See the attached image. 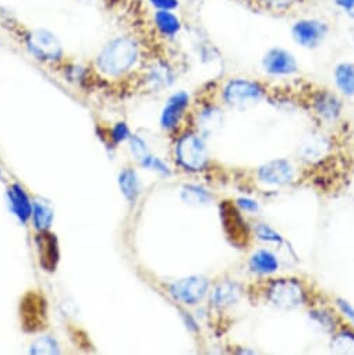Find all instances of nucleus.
<instances>
[{"label":"nucleus","instance_id":"nucleus-1","mask_svg":"<svg viewBox=\"0 0 354 355\" xmlns=\"http://www.w3.org/2000/svg\"><path fill=\"white\" fill-rule=\"evenodd\" d=\"M141 45L133 35H116L98 52L94 60L95 71L106 80H121L140 63Z\"/></svg>","mask_w":354,"mask_h":355},{"label":"nucleus","instance_id":"nucleus-2","mask_svg":"<svg viewBox=\"0 0 354 355\" xmlns=\"http://www.w3.org/2000/svg\"><path fill=\"white\" fill-rule=\"evenodd\" d=\"M23 42L30 55L44 64L59 66L65 62L63 44L51 30L30 28L23 33Z\"/></svg>","mask_w":354,"mask_h":355},{"label":"nucleus","instance_id":"nucleus-3","mask_svg":"<svg viewBox=\"0 0 354 355\" xmlns=\"http://www.w3.org/2000/svg\"><path fill=\"white\" fill-rule=\"evenodd\" d=\"M176 157L179 163L192 171H199L208 162V150L201 137L186 134L176 144Z\"/></svg>","mask_w":354,"mask_h":355},{"label":"nucleus","instance_id":"nucleus-4","mask_svg":"<svg viewBox=\"0 0 354 355\" xmlns=\"http://www.w3.org/2000/svg\"><path fill=\"white\" fill-rule=\"evenodd\" d=\"M265 91L260 83L236 78L230 80L224 88V101L233 107H243L248 103H255L264 96Z\"/></svg>","mask_w":354,"mask_h":355},{"label":"nucleus","instance_id":"nucleus-5","mask_svg":"<svg viewBox=\"0 0 354 355\" xmlns=\"http://www.w3.org/2000/svg\"><path fill=\"white\" fill-rule=\"evenodd\" d=\"M268 300L280 309H293L304 302V290L294 279H279L269 286Z\"/></svg>","mask_w":354,"mask_h":355},{"label":"nucleus","instance_id":"nucleus-6","mask_svg":"<svg viewBox=\"0 0 354 355\" xmlns=\"http://www.w3.org/2000/svg\"><path fill=\"white\" fill-rule=\"evenodd\" d=\"M210 282L204 276H189L180 280H176L169 286L170 294L174 300L187 305L200 302L208 293Z\"/></svg>","mask_w":354,"mask_h":355},{"label":"nucleus","instance_id":"nucleus-7","mask_svg":"<svg viewBox=\"0 0 354 355\" xmlns=\"http://www.w3.org/2000/svg\"><path fill=\"white\" fill-rule=\"evenodd\" d=\"M329 28L326 23L315 19H303L293 24L292 35L294 41L308 49L317 48L326 37Z\"/></svg>","mask_w":354,"mask_h":355},{"label":"nucleus","instance_id":"nucleus-8","mask_svg":"<svg viewBox=\"0 0 354 355\" xmlns=\"http://www.w3.org/2000/svg\"><path fill=\"white\" fill-rule=\"evenodd\" d=\"M262 67L271 76H292L298 71L296 58L280 48H272L265 53Z\"/></svg>","mask_w":354,"mask_h":355},{"label":"nucleus","instance_id":"nucleus-9","mask_svg":"<svg viewBox=\"0 0 354 355\" xmlns=\"http://www.w3.org/2000/svg\"><path fill=\"white\" fill-rule=\"evenodd\" d=\"M294 177V170L287 160L275 159L262 164L258 170V179L268 186H286Z\"/></svg>","mask_w":354,"mask_h":355},{"label":"nucleus","instance_id":"nucleus-10","mask_svg":"<svg viewBox=\"0 0 354 355\" xmlns=\"http://www.w3.org/2000/svg\"><path fill=\"white\" fill-rule=\"evenodd\" d=\"M189 105H190V95L186 91H179L170 95L160 113L162 127L165 130H173L177 124L180 123Z\"/></svg>","mask_w":354,"mask_h":355},{"label":"nucleus","instance_id":"nucleus-11","mask_svg":"<svg viewBox=\"0 0 354 355\" xmlns=\"http://www.w3.org/2000/svg\"><path fill=\"white\" fill-rule=\"evenodd\" d=\"M221 218L228 236L232 239V243L236 245L246 244L248 232L240 212L230 204L225 202L221 205Z\"/></svg>","mask_w":354,"mask_h":355},{"label":"nucleus","instance_id":"nucleus-12","mask_svg":"<svg viewBox=\"0 0 354 355\" xmlns=\"http://www.w3.org/2000/svg\"><path fill=\"white\" fill-rule=\"evenodd\" d=\"M35 244H37L41 266L48 272L56 270L59 257H60L58 239L53 234H51L48 230L40 232V234L35 239Z\"/></svg>","mask_w":354,"mask_h":355},{"label":"nucleus","instance_id":"nucleus-13","mask_svg":"<svg viewBox=\"0 0 354 355\" xmlns=\"http://www.w3.org/2000/svg\"><path fill=\"white\" fill-rule=\"evenodd\" d=\"M6 197L13 216H16L20 223L26 225L33 218V201L26 190L20 184H12L8 189Z\"/></svg>","mask_w":354,"mask_h":355},{"label":"nucleus","instance_id":"nucleus-14","mask_svg":"<svg viewBox=\"0 0 354 355\" xmlns=\"http://www.w3.org/2000/svg\"><path fill=\"white\" fill-rule=\"evenodd\" d=\"M152 23L156 33L166 40L176 38L183 28L182 19L177 16L176 12L169 10H153Z\"/></svg>","mask_w":354,"mask_h":355},{"label":"nucleus","instance_id":"nucleus-15","mask_svg":"<svg viewBox=\"0 0 354 355\" xmlns=\"http://www.w3.org/2000/svg\"><path fill=\"white\" fill-rule=\"evenodd\" d=\"M144 80L152 91H160L174 83V71L167 63L158 62L148 69Z\"/></svg>","mask_w":354,"mask_h":355},{"label":"nucleus","instance_id":"nucleus-16","mask_svg":"<svg viewBox=\"0 0 354 355\" xmlns=\"http://www.w3.org/2000/svg\"><path fill=\"white\" fill-rule=\"evenodd\" d=\"M314 109L325 120H336L342 112L339 98L328 91H321L314 98Z\"/></svg>","mask_w":354,"mask_h":355},{"label":"nucleus","instance_id":"nucleus-17","mask_svg":"<svg viewBox=\"0 0 354 355\" xmlns=\"http://www.w3.org/2000/svg\"><path fill=\"white\" fill-rule=\"evenodd\" d=\"M242 288L235 282H222L212 291V302L217 308L224 309L232 306L240 300Z\"/></svg>","mask_w":354,"mask_h":355},{"label":"nucleus","instance_id":"nucleus-18","mask_svg":"<svg viewBox=\"0 0 354 355\" xmlns=\"http://www.w3.org/2000/svg\"><path fill=\"white\" fill-rule=\"evenodd\" d=\"M119 187L121 194L127 201L134 204L141 193V183H140V177L133 168H124L119 174Z\"/></svg>","mask_w":354,"mask_h":355},{"label":"nucleus","instance_id":"nucleus-19","mask_svg":"<svg viewBox=\"0 0 354 355\" xmlns=\"http://www.w3.org/2000/svg\"><path fill=\"white\" fill-rule=\"evenodd\" d=\"M55 219V211L49 202L42 198H37L33 202V220L40 232H47L52 227Z\"/></svg>","mask_w":354,"mask_h":355},{"label":"nucleus","instance_id":"nucleus-20","mask_svg":"<svg viewBox=\"0 0 354 355\" xmlns=\"http://www.w3.org/2000/svg\"><path fill=\"white\" fill-rule=\"evenodd\" d=\"M250 268L261 275L275 273L279 268L278 258L268 250L257 251L250 259Z\"/></svg>","mask_w":354,"mask_h":355},{"label":"nucleus","instance_id":"nucleus-21","mask_svg":"<svg viewBox=\"0 0 354 355\" xmlns=\"http://www.w3.org/2000/svg\"><path fill=\"white\" fill-rule=\"evenodd\" d=\"M335 83L346 96L354 95V64L340 63L335 69Z\"/></svg>","mask_w":354,"mask_h":355},{"label":"nucleus","instance_id":"nucleus-22","mask_svg":"<svg viewBox=\"0 0 354 355\" xmlns=\"http://www.w3.org/2000/svg\"><path fill=\"white\" fill-rule=\"evenodd\" d=\"M182 200L189 205L203 207V205L211 204L212 196L203 187L190 184V186H185L182 189Z\"/></svg>","mask_w":354,"mask_h":355},{"label":"nucleus","instance_id":"nucleus-23","mask_svg":"<svg viewBox=\"0 0 354 355\" xmlns=\"http://www.w3.org/2000/svg\"><path fill=\"white\" fill-rule=\"evenodd\" d=\"M59 352H60L59 341L49 334H44L38 337L30 347V354H34V355H55Z\"/></svg>","mask_w":354,"mask_h":355},{"label":"nucleus","instance_id":"nucleus-24","mask_svg":"<svg viewBox=\"0 0 354 355\" xmlns=\"http://www.w3.org/2000/svg\"><path fill=\"white\" fill-rule=\"evenodd\" d=\"M332 351L354 355V333L350 330H342L337 333L332 340Z\"/></svg>","mask_w":354,"mask_h":355},{"label":"nucleus","instance_id":"nucleus-25","mask_svg":"<svg viewBox=\"0 0 354 355\" xmlns=\"http://www.w3.org/2000/svg\"><path fill=\"white\" fill-rule=\"evenodd\" d=\"M200 124L204 131H214L222 124V114L215 107L205 109L200 116Z\"/></svg>","mask_w":354,"mask_h":355},{"label":"nucleus","instance_id":"nucleus-26","mask_svg":"<svg viewBox=\"0 0 354 355\" xmlns=\"http://www.w3.org/2000/svg\"><path fill=\"white\" fill-rule=\"evenodd\" d=\"M138 163H140L142 167L149 168V170H153V171H156V173H159V174H162V175H169V174H170L169 166H167L163 160H160L159 157H156V156H153V155H151V153H148L145 157H142Z\"/></svg>","mask_w":354,"mask_h":355},{"label":"nucleus","instance_id":"nucleus-27","mask_svg":"<svg viewBox=\"0 0 354 355\" xmlns=\"http://www.w3.org/2000/svg\"><path fill=\"white\" fill-rule=\"evenodd\" d=\"M255 233H257V237L260 240H262V241L273 243V244H282L283 243L282 236L276 230H273L271 226H268V225H264V223L258 225L255 227Z\"/></svg>","mask_w":354,"mask_h":355},{"label":"nucleus","instance_id":"nucleus-28","mask_svg":"<svg viewBox=\"0 0 354 355\" xmlns=\"http://www.w3.org/2000/svg\"><path fill=\"white\" fill-rule=\"evenodd\" d=\"M128 145H130L131 153L134 155V157H135L138 162L149 153L148 146H146V142H145L141 137H138V135H135V134H131V135H130V138H128Z\"/></svg>","mask_w":354,"mask_h":355},{"label":"nucleus","instance_id":"nucleus-29","mask_svg":"<svg viewBox=\"0 0 354 355\" xmlns=\"http://www.w3.org/2000/svg\"><path fill=\"white\" fill-rule=\"evenodd\" d=\"M130 135H131V131H130L128 125L124 121L116 123L110 130V139L115 145H119L124 141H128Z\"/></svg>","mask_w":354,"mask_h":355},{"label":"nucleus","instance_id":"nucleus-30","mask_svg":"<svg viewBox=\"0 0 354 355\" xmlns=\"http://www.w3.org/2000/svg\"><path fill=\"white\" fill-rule=\"evenodd\" d=\"M152 10L176 12L180 9V0H146Z\"/></svg>","mask_w":354,"mask_h":355},{"label":"nucleus","instance_id":"nucleus-31","mask_svg":"<svg viewBox=\"0 0 354 355\" xmlns=\"http://www.w3.org/2000/svg\"><path fill=\"white\" fill-rule=\"evenodd\" d=\"M258 2L272 10H286L297 3V0H258Z\"/></svg>","mask_w":354,"mask_h":355},{"label":"nucleus","instance_id":"nucleus-32","mask_svg":"<svg viewBox=\"0 0 354 355\" xmlns=\"http://www.w3.org/2000/svg\"><path fill=\"white\" fill-rule=\"evenodd\" d=\"M311 316H312V319H314L318 324L323 326L326 330H329V329L333 327V319H332V316H330L329 313H326V312H312Z\"/></svg>","mask_w":354,"mask_h":355},{"label":"nucleus","instance_id":"nucleus-33","mask_svg":"<svg viewBox=\"0 0 354 355\" xmlns=\"http://www.w3.org/2000/svg\"><path fill=\"white\" fill-rule=\"evenodd\" d=\"M335 3L343 13L354 19V0H335Z\"/></svg>","mask_w":354,"mask_h":355},{"label":"nucleus","instance_id":"nucleus-34","mask_svg":"<svg viewBox=\"0 0 354 355\" xmlns=\"http://www.w3.org/2000/svg\"><path fill=\"white\" fill-rule=\"evenodd\" d=\"M237 205L244 212H257L258 211V202L250 198H239Z\"/></svg>","mask_w":354,"mask_h":355},{"label":"nucleus","instance_id":"nucleus-35","mask_svg":"<svg viewBox=\"0 0 354 355\" xmlns=\"http://www.w3.org/2000/svg\"><path fill=\"white\" fill-rule=\"evenodd\" d=\"M336 302H337V306L342 311V313L344 316H347L354 323V308L346 300H342V298H337Z\"/></svg>","mask_w":354,"mask_h":355},{"label":"nucleus","instance_id":"nucleus-36","mask_svg":"<svg viewBox=\"0 0 354 355\" xmlns=\"http://www.w3.org/2000/svg\"><path fill=\"white\" fill-rule=\"evenodd\" d=\"M3 179V170H2V166H0V180Z\"/></svg>","mask_w":354,"mask_h":355}]
</instances>
